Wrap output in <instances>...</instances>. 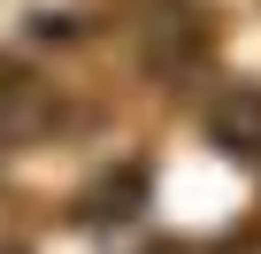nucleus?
Masks as SVG:
<instances>
[{
  "label": "nucleus",
  "mask_w": 261,
  "mask_h": 254,
  "mask_svg": "<svg viewBox=\"0 0 261 254\" xmlns=\"http://www.w3.org/2000/svg\"><path fill=\"white\" fill-rule=\"evenodd\" d=\"M207 139H215L223 154L253 162V154H261V93H223V100L207 108Z\"/></svg>",
  "instance_id": "f257e3e1"
},
{
  "label": "nucleus",
  "mask_w": 261,
  "mask_h": 254,
  "mask_svg": "<svg viewBox=\"0 0 261 254\" xmlns=\"http://www.w3.org/2000/svg\"><path fill=\"white\" fill-rule=\"evenodd\" d=\"M31 116H39V93H31V85H16V77H0V139H16Z\"/></svg>",
  "instance_id": "f03ea898"
}]
</instances>
